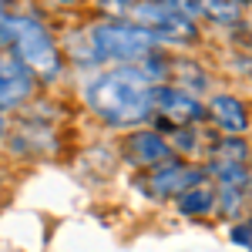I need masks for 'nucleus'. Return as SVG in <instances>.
I'll return each mask as SVG.
<instances>
[{
  "mask_svg": "<svg viewBox=\"0 0 252 252\" xmlns=\"http://www.w3.org/2000/svg\"><path fill=\"white\" fill-rule=\"evenodd\" d=\"M14 58L34 74V78H44V81H54L64 67L61 61V47L54 34L47 31V24L37 20L34 14H24V17H14Z\"/></svg>",
  "mask_w": 252,
  "mask_h": 252,
  "instance_id": "obj_3",
  "label": "nucleus"
},
{
  "mask_svg": "<svg viewBox=\"0 0 252 252\" xmlns=\"http://www.w3.org/2000/svg\"><path fill=\"white\" fill-rule=\"evenodd\" d=\"M202 182H205V168H192L185 161H168V165L152 172L148 192L158 195V198H178V195H185L189 189L202 185Z\"/></svg>",
  "mask_w": 252,
  "mask_h": 252,
  "instance_id": "obj_6",
  "label": "nucleus"
},
{
  "mask_svg": "<svg viewBox=\"0 0 252 252\" xmlns=\"http://www.w3.org/2000/svg\"><path fill=\"white\" fill-rule=\"evenodd\" d=\"M125 155L131 158L135 165L152 168V172L161 168V165H168V161H175L172 145L158 135V131H131V135L125 138Z\"/></svg>",
  "mask_w": 252,
  "mask_h": 252,
  "instance_id": "obj_8",
  "label": "nucleus"
},
{
  "mask_svg": "<svg viewBox=\"0 0 252 252\" xmlns=\"http://www.w3.org/2000/svg\"><path fill=\"white\" fill-rule=\"evenodd\" d=\"M0 138H3V115H0Z\"/></svg>",
  "mask_w": 252,
  "mask_h": 252,
  "instance_id": "obj_17",
  "label": "nucleus"
},
{
  "mask_svg": "<svg viewBox=\"0 0 252 252\" xmlns=\"http://www.w3.org/2000/svg\"><path fill=\"white\" fill-rule=\"evenodd\" d=\"M209 175L222 182V189H242V185L249 182L246 165H235V161H212V165H209Z\"/></svg>",
  "mask_w": 252,
  "mask_h": 252,
  "instance_id": "obj_12",
  "label": "nucleus"
},
{
  "mask_svg": "<svg viewBox=\"0 0 252 252\" xmlns=\"http://www.w3.org/2000/svg\"><path fill=\"white\" fill-rule=\"evenodd\" d=\"M88 47L97 61H111L115 67H128L135 61L148 58L152 47H155V37L131 24L128 17H118V20H101L88 31Z\"/></svg>",
  "mask_w": 252,
  "mask_h": 252,
  "instance_id": "obj_2",
  "label": "nucleus"
},
{
  "mask_svg": "<svg viewBox=\"0 0 252 252\" xmlns=\"http://www.w3.org/2000/svg\"><path fill=\"white\" fill-rule=\"evenodd\" d=\"M209 115H212V121L222 131H229V135H242V131L249 128V111H246V104L235 94H215L212 101H209Z\"/></svg>",
  "mask_w": 252,
  "mask_h": 252,
  "instance_id": "obj_9",
  "label": "nucleus"
},
{
  "mask_svg": "<svg viewBox=\"0 0 252 252\" xmlns=\"http://www.w3.org/2000/svg\"><path fill=\"white\" fill-rule=\"evenodd\" d=\"M246 185H249V192H252V175H249V182H246Z\"/></svg>",
  "mask_w": 252,
  "mask_h": 252,
  "instance_id": "obj_18",
  "label": "nucleus"
},
{
  "mask_svg": "<svg viewBox=\"0 0 252 252\" xmlns=\"http://www.w3.org/2000/svg\"><path fill=\"white\" fill-rule=\"evenodd\" d=\"M34 88H37V78L17 58H0V111L27 104Z\"/></svg>",
  "mask_w": 252,
  "mask_h": 252,
  "instance_id": "obj_7",
  "label": "nucleus"
},
{
  "mask_svg": "<svg viewBox=\"0 0 252 252\" xmlns=\"http://www.w3.org/2000/svg\"><path fill=\"white\" fill-rule=\"evenodd\" d=\"M0 17H7V7H3V3H0Z\"/></svg>",
  "mask_w": 252,
  "mask_h": 252,
  "instance_id": "obj_16",
  "label": "nucleus"
},
{
  "mask_svg": "<svg viewBox=\"0 0 252 252\" xmlns=\"http://www.w3.org/2000/svg\"><path fill=\"white\" fill-rule=\"evenodd\" d=\"M202 14H205V17H215V20L232 24V20H239L242 7H239V3H222V0H212V3H202Z\"/></svg>",
  "mask_w": 252,
  "mask_h": 252,
  "instance_id": "obj_14",
  "label": "nucleus"
},
{
  "mask_svg": "<svg viewBox=\"0 0 252 252\" xmlns=\"http://www.w3.org/2000/svg\"><path fill=\"white\" fill-rule=\"evenodd\" d=\"M152 91H155V84L148 81V74L135 64H128V67L97 71L84 84V101L104 125L135 128L152 115Z\"/></svg>",
  "mask_w": 252,
  "mask_h": 252,
  "instance_id": "obj_1",
  "label": "nucleus"
},
{
  "mask_svg": "<svg viewBox=\"0 0 252 252\" xmlns=\"http://www.w3.org/2000/svg\"><path fill=\"white\" fill-rule=\"evenodd\" d=\"M152 108L158 111L161 125L172 121L178 128H192V125H198V121L205 118V108H202L189 91H182V88H175V84H158L155 91H152Z\"/></svg>",
  "mask_w": 252,
  "mask_h": 252,
  "instance_id": "obj_5",
  "label": "nucleus"
},
{
  "mask_svg": "<svg viewBox=\"0 0 252 252\" xmlns=\"http://www.w3.org/2000/svg\"><path fill=\"white\" fill-rule=\"evenodd\" d=\"M209 155H212V161H235V165H246L249 145H246L242 138H219L215 145H209Z\"/></svg>",
  "mask_w": 252,
  "mask_h": 252,
  "instance_id": "obj_11",
  "label": "nucleus"
},
{
  "mask_svg": "<svg viewBox=\"0 0 252 252\" xmlns=\"http://www.w3.org/2000/svg\"><path fill=\"white\" fill-rule=\"evenodd\" d=\"M232 242L239 246H252V222H239L232 229Z\"/></svg>",
  "mask_w": 252,
  "mask_h": 252,
  "instance_id": "obj_15",
  "label": "nucleus"
},
{
  "mask_svg": "<svg viewBox=\"0 0 252 252\" xmlns=\"http://www.w3.org/2000/svg\"><path fill=\"white\" fill-rule=\"evenodd\" d=\"M125 17L145 27L155 40H195V24L178 3H135L125 10Z\"/></svg>",
  "mask_w": 252,
  "mask_h": 252,
  "instance_id": "obj_4",
  "label": "nucleus"
},
{
  "mask_svg": "<svg viewBox=\"0 0 252 252\" xmlns=\"http://www.w3.org/2000/svg\"><path fill=\"white\" fill-rule=\"evenodd\" d=\"M215 209L222 215H239V209H242V189H219L215 192Z\"/></svg>",
  "mask_w": 252,
  "mask_h": 252,
  "instance_id": "obj_13",
  "label": "nucleus"
},
{
  "mask_svg": "<svg viewBox=\"0 0 252 252\" xmlns=\"http://www.w3.org/2000/svg\"><path fill=\"white\" fill-rule=\"evenodd\" d=\"M175 202H178V212L182 215H205L215 209V192L205 189V185H195L185 195H178Z\"/></svg>",
  "mask_w": 252,
  "mask_h": 252,
  "instance_id": "obj_10",
  "label": "nucleus"
}]
</instances>
